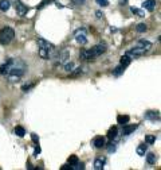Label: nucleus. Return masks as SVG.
Segmentation results:
<instances>
[{
    "mask_svg": "<svg viewBox=\"0 0 161 170\" xmlns=\"http://www.w3.org/2000/svg\"><path fill=\"white\" fill-rule=\"evenodd\" d=\"M27 72V64L20 58H8L0 65V74L7 78L8 82H18Z\"/></svg>",
    "mask_w": 161,
    "mask_h": 170,
    "instance_id": "1",
    "label": "nucleus"
},
{
    "mask_svg": "<svg viewBox=\"0 0 161 170\" xmlns=\"http://www.w3.org/2000/svg\"><path fill=\"white\" fill-rule=\"evenodd\" d=\"M105 52H106V45H105V43H99V45L91 47L90 50H85V49H82L81 53H79V58L83 60V61H86V60L91 61V60H95L97 57L102 55Z\"/></svg>",
    "mask_w": 161,
    "mask_h": 170,
    "instance_id": "2",
    "label": "nucleus"
},
{
    "mask_svg": "<svg viewBox=\"0 0 161 170\" xmlns=\"http://www.w3.org/2000/svg\"><path fill=\"white\" fill-rule=\"evenodd\" d=\"M38 47H39V55L43 60H51L55 55V46L50 43L48 41L43 38H38Z\"/></svg>",
    "mask_w": 161,
    "mask_h": 170,
    "instance_id": "3",
    "label": "nucleus"
},
{
    "mask_svg": "<svg viewBox=\"0 0 161 170\" xmlns=\"http://www.w3.org/2000/svg\"><path fill=\"white\" fill-rule=\"evenodd\" d=\"M152 49V43L145 39H140L136 45L133 46V49H130L128 52L129 57H138V55H144L145 53H148Z\"/></svg>",
    "mask_w": 161,
    "mask_h": 170,
    "instance_id": "4",
    "label": "nucleus"
},
{
    "mask_svg": "<svg viewBox=\"0 0 161 170\" xmlns=\"http://www.w3.org/2000/svg\"><path fill=\"white\" fill-rule=\"evenodd\" d=\"M15 37V31L11 27H4L0 30V43L1 45H8Z\"/></svg>",
    "mask_w": 161,
    "mask_h": 170,
    "instance_id": "5",
    "label": "nucleus"
},
{
    "mask_svg": "<svg viewBox=\"0 0 161 170\" xmlns=\"http://www.w3.org/2000/svg\"><path fill=\"white\" fill-rule=\"evenodd\" d=\"M74 38H75V41L78 42L79 45H86L87 43V32H86V30L83 29H78L75 32H74Z\"/></svg>",
    "mask_w": 161,
    "mask_h": 170,
    "instance_id": "6",
    "label": "nucleus"
},
{
    "mask_svg": "<svg viewBox=\"0 0 161 170\" xmlns=\"http://www.w3.org/2000/svg\"><path fill=\"white\" fill-rule=\"evenodd\" d=\"M10 1H11V4H13L16 12L19 14L20 16H24L28 12V7L24 6V4H23L20 0H10Z\"/></svg>",
    "mask_w": 161,
    "mask_h": 170,
    "instance_id": "7",
    "label": "nucleus"
},
{
    "mask_svg": "<svg viewBox=\"0 0 161 170\" xmlns=\"http://www.w3.org/2000/svg\"><path fill=\"white\" fill-rule=\"evenodd\" d=\"M142 8L149 11V12H152V11H155V8H156V1L155 0H146V1L142 3Z\"/></svg>",
    "mask_w": 161,
    "mask_h": 170,
    "instance_id": "8",
    "label": "nucleus"
},
{
    "mask_svg": "<svg viewBox=\"0 0 161 170\" xmlns=\"http://www.w3.org/2000/svg\"><path fill=\"white\" fill-rule=\"evenodd\" d=\"M137 128V124H125L123 126V130H122V134L123 135H130L132 132H134Z\"/></svg>",
    "mask_w": 161,
    "mask_h": 170,
    "instance_id": "9",
    "label": "nucleus"
},
{
    "mask_svg": "<svg viewBox=\"0 0 161 170\" xmlns=\"http://www.w3.org/2000/svg\"><path fill=\"white\" fill-rule=\"evenodd\" d=\"M93 144L97 148H102L105 146V138L104 136H95L94 141H93Z\"/></svg>",
    "mask_w": 161,
    "mask_h": 170,
    "instance_id": "10",
    "label": "nucleus"
},
{
    "mask_svg": "<svg viewBox=\"0 0 161 170\" xmlns=\"http://www.w3.org/2000/svg\"><path fill=\"white\" fill-rule=\"evenodd\" d=\"M67 58H69V52H62L59 55H58V62H57V65H62L65 64V62L67 61Z\"/></svg>",
    "mask_w": 161,
    "mask_h": 170,
    "instance_id": "11",
    "label": "nucleus"
},
{
    "mask_svg": "<svg viewBox=\"0 0 161 170\" xmlns=\"http://www.w3.org/2000/svg\"><path fill=\"white\" fill-rule=\"evenodd\" d=\"M145 118L149 119V120H158L160 119V113L157 112V111H148V112L145 113Z\"/></svg>",
    "mask_w": 161,
    "mask_h": 170,
    "instance_id": "12",
    "label": "nucleus"
},
{
    "mask_svg": "<svg viewBox=\"0 0 161 170\" xmlns=\"http://www.w3.org/2000/svg\"><path fill=\"white\" fill-rule=\"evenodd\" d=\"M10 7H11L10 0H0V10L3 11V12H7V11L10 10Z\"/></svg>",
    "mask_w": 161,
    "mask_h": 170,
    "instance_id": "13",
    "label": "nucleus"
},
{
    "mask_svg": "<svg viewBox=\"0 0 161 170\" xmlns=\"http://www.w3.org/2000/svg\"><path fill=\"white\" fill-rule=\"evenodd\" d=\"M130 62H132V58H130L128 54L126 55H122V57H121V60H120V65H121V66H123V67L129 66Z\"/></svg>",
    "mask_w": 161,
    "mask_h": 170,
    "instance_id": "14",
    "label": "nucleus"
},
{
    "mask_svg": "<svg viewBox=\"0 0 161 170\" xmlns=\"http://www.w3.org/2000/svg\"><path fill=\"white\" fill-rule=\"evenodd\" d=\"M105 165V158H97L94 161V169L95 170H102Z\"/></svg>",
    "mask_w": 161,
    "mask_h": 170,
    "instance_id": "15",
    "label": "nucleus"
},
{
    "mask_svg": "<svg viewBox=\"0 0 161 170\" xmlns=\"http://www.w3.org/2000/svg\"><path fill=\"white\" fill-rule=\"evenodd\" d=\"M117 123H120V124L125 126L129 123V116L128 115H118L117 116Z\"/></svg>",
    "mask_w": 161,
    "mask_h": 170,
    "instance_id": "16",
    "label": "nucleus"
},
{
    "mask_svg": "<svg viewBox=\"0 0 161 170\" xmlns=\"http://www.w3.org/2000/svg\"><path fill=\"white\" fill-rule=\"evenodd\" d=\"M117 134H118V131H117V127H111L109 131H107V138L110 139V141H113L116 136H117Z\"/></svg>",
    "mask_w": 161,
    "mask_h": 170,
    "instance_id": "17",
    "label": "nucleus"
},
{
    "mask_svg": "<svg viewBox=\"0 0 161 170\" xmlns=\"http://www.w3.org/2000/svg\"><path fill=\"white\" fill-rule=\"evenodd\" d=\"M146 161H148L149 165H155L156 161H157V157H156V154H153V153H149V154L146 155Z\"/></svg>",
    "mask_w": 161,
    "mask_h": 170,
    "instance_id": "18",
    "label": "nucleus"
},
{
    "mask_svg": "<svg viewBox=\"0 0 161 170\" xmlns=\"http://www.w3.org/2000/svg\"><path fill=\"white\" fill-rule=\"evenodd\" d=\"M15 134L19 136V138H23L26 135V130L23 128L22 126H18V127H15Z\"/></svg>",
    "mask_w": 161,
    "mask_h": 170,
    "instance_id": "19",
    "label": "nucleus"
},
{
    "mask_svg": "<svg viewBox=\"0 0 161 170\" xmlns=\"http://www.w3.org/2000/svg\"><path fill=\"white\" fill-rule=\"evenodd\" d=\"M146 150H148V146H146V144H140L138 147H137V154L138 155H145Z\"/></svg>",
    "mask_w": 161,
    "mask_h": 170,
    "instance_id": "20",
    "label": "nucleus"
},
{
    "mask_svg": "<svg viewBox=\"0 0 161 170\" xmlns=\"http://www.w3.org/2000/svg\"><path fill=\"white\" fill-rule=\"evenodd\" d=\"M62 66H63V69L66 72H73V67H74V64L71 61H66L65 62L63 65H62Z\"/></svg>",
    "mask_w": 161,
    "mask_h": 170,
    "instance_id": "21",
    "label": "nucleus"
},
{
    "mask_svg": "<svg viewBox=\"0 0 161 170\" xmlns=\"http://www.w3.org/2000/svg\"><path fill=\"white\" fill-rule=\"evenodd\" d=\"M130 11H132L133 14H136L137 16H140V18H144V16H145V12H144L142 10H138V8H136V7H132V8H130Z\"/></svg>",
    "mask_w": 161,
    "mask_h": 170,
    "instance_id": "22",
    "label": "nucleus"
},
{
    "mask_svg": "<svg viewBox=\"0 0 161 170\" xmlns=\"http://www.w3.org/2000/svg\"><path fill=\"white\" fill-rule=\"evenodd\" d=\"M67 162H69V165H71V166H73V165H75L77 162H79V159H78V157H77V155H70L69 159H67Z\"/></svg>",
    "mask_w": 161,
    "mask_h": 170,
    "instance_id": "23",
    "label": "nucleus"
},
{
    "mask_svg": "<svg viewBox=\"0 0 161 170\" xmlns=\"http://www.w3.org/2000/svg\"><path fill=\"white\" fill-rule=\"evenodd\" d=\"M145 142H146V144H153L156 142V136H155V135H146Z\"/></svg>",
    "mask_w": 161,
    "mask_h": 170,
    "instance_id": "24",
    "label": "nucleus"
},
{
    "mask_svg": "<svg viewBox=\"0 0 161 170\" xmlns=\"http://www.w3.org/2000/svg\"><path fill=\"white\" fill-rule=\"evenodd\" d=\"M136 30H137V31H138V32H145L146 30H148V27H146V24H145V23H140V24H137Z\"/></svg>",
    "mask_w": 161,
    "mask_h": 170,
    "instance_id": "25",
    "label": "nucleus"
},
{
    "mask_svg": "<svg viewBox=\"0 0 161 170\" xmlns=\"http://www.w3.org/2000/svg\"><path fill=\"white\" fill-rule=\"evenodd\" d=\"M123 69H125V67H123V66H121V65H118V66L116 67V69H114L113 74H114V76H121V74L123 73Z\"/></svg>",
    "mask_w": 161,
    "mask_h": 170,
    "instance_id": "26",
    "label": "nucleus"
},
{
    "mask_svg": "<svg viewBox=\"0 0 161 170\" xmlns=\"http://www.w3.org/2000/svg\"><path fill=\"white\" fill-rule=\"evenodd\" d=\"M97 1L98 6H101V7H107L109 6V0H95Z\"/></svg>",
    "mask_w": 161,
    "mask_h": 170,
    "instance_id": "27",
    "label": "nucleus"
},
{
    "mask_svg": "<svg viewBox=\"0 0 161 170\" xmlns=\"http://www.w3.org/2000/svg\"><path fill=\"white\" fill-rule=\"evenodd\" d=\"M109 144H110V146L107 147V151H109V153H113V151H116V148H117V147H116V144H114V143H109Z\"/></svg>",
    "mask_w": 161,
    "mask_h": 170,
    "instance_id": "28",
    "label": "nucleus"
},
{
    "mask_svg": "<svg viewBox=\"0 0 161 170\" xmlns=\"http://www.w3.org/2000/svg\"><path fill=\"white\" fill-rule=\"evenodd\" d=\"M31 139H32V142H35L36 144L39 143V136L36 134H31Z\"/></svg>",
    "mask_w": 161,
    "mask_h": 170,
    "instance_id": "29",
    "label": "nucleus"
},
{
    "mask_svg": "<svg viewBox=\"0 0 161 170\" xmlns=\"http://www.w3.org/2000/svg\"><path fill=\"white\" fill-rule=\"evenodd\" d=\"M74 4H77V6H82V4H85L86 0H71Z\"/></svg>",
    "mask_w": 161,
    "mask_h": 170,
    "instance_id": "30",
    "label": "nucleus"
},
{
    "mask_svg": "<svg viewBox=\"0 0 161 170\" xmlns=\"http://www.w3.org/2000/svg\"><path fill=\"white\" fill-rule=\"evenodd\" d=\"M60 170H73V166H71V165H63V166L60 167Z\"/></svg>",
    "mask_w": 161,
    "mask_h": 170,
    "instance_id": "31",
    "label": "nucleus"
},
{
    "mask_svg": "<svg viewBox=\"0 0 161 170\" xmlns=\"http://www.w3.org/2000/svg\"><path fill=\"white\" fill-rule=\"evenodd\" d=\"M32 87H34L32 84H31V85H24V87H23L22 89H23V92H28V89H31Z\"/></svg>",
    "mask_w": 161,
    "mask_h": 170,
    "instance_id": "32",
    "label": "nucleus"
},
{
    "mask_svg": "<svg viewBox=\"0 0 161 170\" xmlns=\"http://www.w3.org/2000/svg\"><path fill=\"white\" fill-rule=\"evenodd\" d=\"M51 3V0H44L43 3L40 4V6H38V8H42V7H44V6H47V4H50Z\"/></svg>",
    "mask_w": 161,
    "mask_h": 170,
    "instance_id": "33",
    "label": "nucleus"
},
{
    "mask_svg": "<svg viewBox=\"0 0 161 170\" xmlns=\"http://www.w3.org/2000/svg\"><path fill=\"white\" fill-rule=\"evenodd\" d=\"M95 15H97L98 19H101V18H104V12H101V11H97V12H95Z\"/></svg>",
    "mask_w": 161,
    "mask_h": 170,
    "instance_id": "34",
    "label": "nucleus"
},
{
    "mask_svg": "<svg viewBox=\"0 0 161 170\" xmlns=\"http://www.w3.org/2000/svg\"><path fill=\"white\" fill-rule=\"evenodd\" d=\"M38 154H40V147L36 146V147H35V155H38Z\"/></svg>",
    "mask_w": 161,
    "mask_h": 170,
    "instance_id": "35",
    "label": "nucleus"
},
{
    "mask_svg": "<svg viewBox=\"0 0 161 170\" xmlns=\"http://www.w3.org/2000/svg\"><path fill=\"white\" fill-rule=\"evenodd\" d=\"M126 1H128V0H121V3H122V4H123V3H126Z\"/></svg>",
    "mask_w": 161,
    "mask_h": 170,
    "instance_id": "36",
    "label": "nucleus"
}]
</instances>
